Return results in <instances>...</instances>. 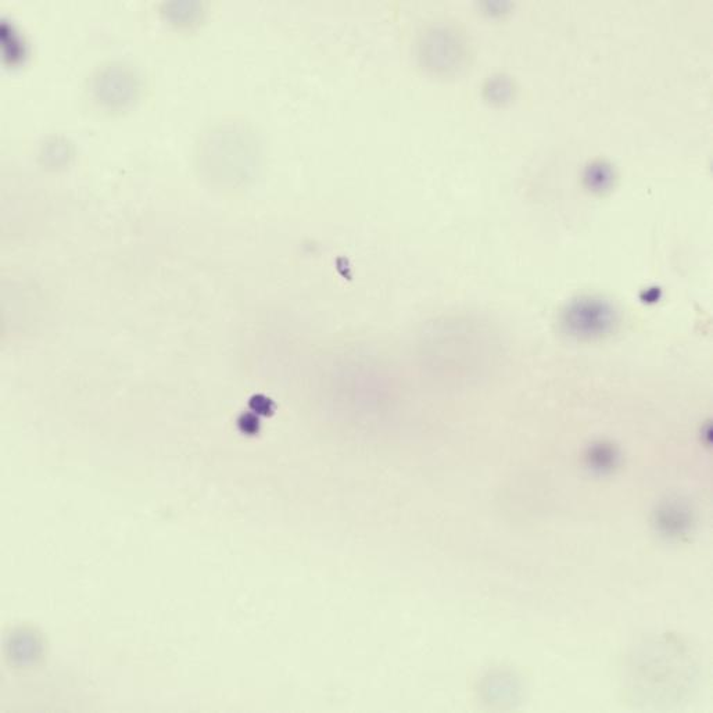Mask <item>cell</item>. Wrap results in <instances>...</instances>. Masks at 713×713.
<instances>
[{
	"label": "cell",
	"mask_w": 713,
	"mask_h": 713,
	"mask_svg": "<svg viewBox=\"0 0 713 713\" xmlns=\"http://www.w3.org/2000/svg\"><path fill=\"white\" fill-rule=\"evenodd\" d=\"M561 328L569 338L594 342L607 338L619 324V313L614 304L601 296L575 297L561 313Z\"/></svg>",
	"instance_id": "obj_1"
},
{
	"label": "cell",
	"mask_w": 713,
	"mask_h": 713,
	"mask_svg": "<svg viewBox=\"0 0 713 713\" xmlns=\"http://www.w3.org/2000/svg\"><path fill=\"white\" fill-rule=\"evenodd\" d=\"M422 60L436 71L461 70L467 62L468 50L464 39L450 28H433L422 39Z\"/></svg>",
	"instance_id": "obj_2"
},
{
	"label": "cell",
	"mask_w": 713,
	"mask_h": 713,
	"mask_svg": "<svg viewBox=\"0 0 713 713\" xmlns=\"http://www.w3.org/2000/svg\"><path fill=\"white\" fill-rule=\"evenodd\" d=\"M616 171L604 160H596L586 167L583 174V184L587 191L594 195H605L614 189Z\"/></svg>",
	"instance_id": "obj_3"
},
{
	"label": "cell",
	"mask_w": 713,
	"mask_h": 713,
	"mask_svg": "<svg viewBox=\"0 0 713 713\" xmlns=\"http://www.w3.org/2000/svg\"><path fill=\"white\" fill-rule=\"evenodd\" d=\"M489 91L490 99L494 100V102L503 103L512 98L514 87H512L511 81L505 80L504 77H498L492 84H489Z\"/></svg>",
	"instance_id": "obj_4"
}]
</instances>
